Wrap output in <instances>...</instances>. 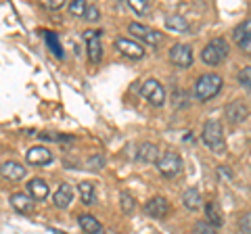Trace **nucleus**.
Listing matches in <instances>:
<instances>
[{
    "label": "nucleus",
    "instance_id": "nucleus-1",
    "mask_svg": "<svg viewBox=\"0 0 251 234\" xmlns=\"http://www.w3.org/2000/svg\"><path fill=\"white\" fill-rule=\"evenodd\" d=\"M201 138L205 142L207 149H211L214 153H224L226 151V142H224V130H222V123L218 119H207L205 126H203L201 132Z\"/></svg>",
    "mask_w": 251,
    "mask_h": 234
},
{
    "label": "nucleus",
    "instance_id": "nucleus-2",
    "mask_svg": "<svg viewBox=\"0 0 251 234\" xmlns=\"http://www.w3.org/2000/svg\"><path fill=\"white\" fill-rule=\"evenodd\" d=\"M222 77L218 73H205L195 82V98L197 100H209L222 90Z\"/></svg>",
    "mask_w": 251,
    "mask_h": 234
},
{
    "label": "nucleus",
    "instance_id": "nucleus-3",
    "mask_svg": "<svg viewBox=\"0 0 251 234\" xmlns=\"http://www.w3.org/2000/svg\"><path fill=\"white\" fill-rule=\"evenodd\" d=\"M226 57H228V42H226L224 38H214V40H209V44H205V48L201 52L203 63L209 65V67L220 65Z\"/></svg>",
    "mask_w": 251,
    "mask_h": 234
},
{
    "label": "nucleus",
    "instance_id": "nucleus-4",
    "mask_svg": "<svg viewBox=\"0 0 251 234\" xmlns=\"http://www.w3.org/2000/svg\"><path fill=\"white\" fill-rule=\"evenodd\" d=\"M157 169H159V174L163 178H176L180 171H182V159H180L178 153H163L159 163H157Z\"/></svg>",
    "mask_w": 251,
    "mask_h": 234
},
{
    "label": "nucleus",
    "instance_id": "nucleus-5",
    "mask_svg": "<svg viewBox=\"0 0 251 234\" xmlns=\"http://www.w3.org/2000/svg\"><path fill=\"white\" fill-rule=\"evenodd\" d=\"M140 92H143V96L151 103L153 107H161L163 103H166V90H163V86L159 84V80H147L143 84V88H140Z\"/></svg>",
    "mask_w": 251,
    "mask_h": 234
},
{
    "label": "nucleus",
    "instance_id": "nucleus-6",
    "mask_svg": "<svg viewBox=\"0 0 251 234\" xmlns=\"http://www.w3.org/2000/svg\"><path fill=\"white\" fill-rule=\"evenodd\" d=\"M128 32L132 36H136L138 40H143L147 44H151V46H157L161 42V34L157 32V29L153 27H149V25H143V23H130L128 25Z\"/></svg>",
    "mask_w": 251,
    "mask_h": 234
},
{
    "label": "nucleus",
    "instance_id": "nucleus-7",
    "mask_svg": "<svg viewBox=\"0 0 251 234\" xmlns=\"http://www.w3.org/2000/svg\"><path fill=\"white\" fill-rule=\"evenodd\" d=\"M170 61L178 67H191L193 65V48L188 44H174L170 48Z\"/></svg>",
    "mask_w": 251,
    "mask_h": 234
},
{
    "label": "nucleus",
    "instance_id": "nucleus-8",
    "mask_svg": "<svg viewBox=\"0 0 251 234\" xmlns=\"http://www.w3.org/2000/svg\"><path fill=\"white\" fill-rule=\"evenodd\" d=\"M115 48L128 59H143L145 57L143 46H140L138 42H134V40H130V38H124V36L115 40Z\"/></svg>",
    "mask_w": 251,
    "mask_h": 234
},
{
    "label": "nucleus",
    "instance_id": "nucleus-9",
    "mask_svg": "<svg viewBox=\"0 0 251 234\" xmlns=\"http://www.w3.org/2000/svg\"><path fill=\"white\" fill-rule=\"evenodd\" d=\"M145 213L155 217V220H163L170 213V203L163 197H153L145 203Z\"/></svg>",
    "mask_w": 251,
    "mask_h": 234
},
{
    "label": "nucleus",
    "instance_id": "nucleus-10",
    "mask_svg": "<svg viewBox=\"0 0 251 234\" xmlns=\"http://www.w3.org/2000/svg\"><path fill=\"white\" fill-rule=\"evenodd\" d=\"M100 32H84V40L88 44V57L92 63H100V59H103V46H100Z\"/></svg>",
    "mask_w": 251,
    "mask_h": 234
},
{
    "label": "nucleus",
    "instance_id": "nucleus-11",
    "mask_svg": "<svg viewBox=\"0 0 251 234\" xmlns=\"http://www.w3.org/2000/svg\"><path fill=\"white\" fill-rule=\"evenodd\" d=\"M25 161L29 165H49L52 161V153L46 146H31L25 153Z\"/></svg>",
    "mask_w": 251,
    "mask_h": 234
},
{
    "label": "nucleus",
    "instance_id": "nucleus-12",
    "mask_svg": "<svg viewBox=\"0 0 251 234\" xmlns=\"http://www.w3.org/2000/svg\"><path fill=\"white\" fill-rule=\"evenodd\" d=\"M247 115H249V109L245 103H241V100H234V103L226 107V117H228V121H232V123L245 121Z\"/></svg>",
    "mask_w": 251,
    "mask_h": 234
},
{
    "label": "nucleus",
    "instance_id": "nucleus-13",
    "mask_svg": "<svg viewBox=\"0 0 251 234\" xmlns=\"http://www.w3.org/2000/svg\"><path fill=\"white\" fill-rule=\"evenodd\" d=\"M25 171L27 169L17 161H4L2 163V176L6 178V180H13V182L23 180V178H25Z\"/></svg>",
    "mask_w": 251,
    "mask_h": 234
},
{
    "label": "nucleus",
    "instance_id": "nucleus-14",
    "mask_svg": "<svg viewBox=\"0 0 251 234\" xmlns=\"http://www.w3.org/2000/svg\"><path fill=\"white\" fill-rule=\"evenodd\" d=\"M72 199H74V188L69 184H61L57 188V192H54V197H52L54 205H57L59 209H67Z\"/></svg>",
    "mask_w": 251,
    "mask_h": 234
},
{
    "label": "nucleus",
    "instance_id": "nucleus-15",
    "mask_svg": "<svg viewBox=\"0 0 251 234\" xmlns=\"http://www.w3.org/2000/svg\"><path fill=\"white\" fill-rule=\"evenodd\" d=\"M27 190L31 194V199H36V201H44L49 197V184H46L42 178H31L27 184Z\"/></svg>",
    "mask_w": 251,
    "mask_h": 234
},
{
    "label": "nucleus",
    "instance_id": "nucleus-16",
    "mask_svg": "<svg viewBox=\"0 0 251 234\" xmlns=\"http://www.w3.org/2000/svg\"><path fill=\"white\" fill-rule=\"evenodd\" d=\"M11 205L17 209L19 213H31V209H34L31 197H27L25 192H15V194H11Z\"/></svg>",
    "mask_w": 251,
    "mask_h": 234
},
{
    "label": "nucleus",
    "instance_id": "nucleus-17",
    "mask_svg": "<svg viewBox=\"0 0 251 234\" xmlns=\"http://www.w3.org/2000/svg\"><path fill=\"white\" fill-rule=\"evenodd\" d=\"M159 149L153 144V142H145L143 146L138 149V161L143 163H159Z\"/></svg>",
    "mask_w": 251,
    "mask_h": 234
},
{
    "label": "nucleus",
    "instance_id": "nucleus-18",
    "mask_svg": "<svg viewBox=\"0 0 251 234\" xmlns=\"http://www.w3.org/2000/svg\"><path fill=\"white\" fill-rule=\"evenodd\" d=\"M182 203L186 209H191V211H197V209H201L203 205V199H201V192L197 188H186L184 194H182Z\"/></svg>",
    "mask_w": 251,
    "mask_h": 234
},
{
    "label": "nucleus",
    "instance_id": "nucleus-19",
    "mask_svg": "<svg viewBox=\"0 0 251 234\" xmlns=\"http://www.w3.org/2000/svg\"><path fill=\"white\" fill-rule=\"evenodd\" d=\"M77 222H80L82 230L86 234H103V226H100V222L97 220V217H92L88 213H82L80 217H77Z\"/></svg>",
    "mask_w": 251,
    "mask_h": 234
},
{
    "label": "nucleus",
    "instance_id": "nucleus-20",
    "mask_svg": "<svg viewBox=\"0 0 251 234\" xmlns=\"http://www.w3.org/2000/svg\"><path fill=\"white\" fill-rule=\"evenodd\" d=\"M232 40L237 44H243V42L251 40V19H245L232 29Z\"/></svg>",
    "mask_w": 251,
    "mask_h": 234
},
{
    "label": "nucleus",
    "instance_id": "nucleus-21",
    "mask_svg": "<svg viewBox=\"0 0 251 234\" xmlns=\"http://www.w3.org/2000/svg\"><path fill=\"white\" fill-rule=\"evenodd\" d=\"M205 217H207V222L214 226V228H218V226H222V211H220V207H218V203L216 201H209L205 203Z\"/></svg>",
    "mask_w": 251,
    "mask_h": 234
},
{
    "label": "nucleus",
    "instance_id": "nucleus-22",
    "mask_svg": "<svg viewBox=\"0 0 251 234\" xmlns=\"http://www.w3.org/2000/svg\"><path fill=\"white\" fill-rule=\"evenodd\" d=\"M77 188H80V197H82L84 205H94V203H97V190H94V184L82 182Z\"/></svg>",
    "mask_w": 251,
    "mask_h": 234
},
{
    "label": "nucleus",
    "instance_id": "nucleus-23",
    "mask_svg": "<svg viewBox=\"0 0 251 234\" xmlns=\"http://www.w3.org/2000/svg\"><path fill=\"white\" fill-rule=\"evenodd\" d=\"M166 27L184 34V32H188V21L184 17H180V15H170V17L166 19Z\"/></svg>",
    "mask_w": 251,
    "mask_h": 234
},
{
    "label": "nucleus",
    "instance_id": "nucleus-24",
    "mask_svg": "<svg viewBox=\"0 0 251 234\" xmlns=\"http://www.w3.org/2000/svg\"><path fill=\"white\" fill-rule=\"evenodd\" d=\"M67 9H69V13H72L74 17L82 19V17H86V9H88V4H86L84 0H72V2H67Z\"/></svg>",
    "mask_w": 251,
    "mask_h": 234
},
{
    "label": "nucleus",
    "instance_id": "nucleus-25",
    "mask_svg": "<svg viewBox=\"0 0 251 234\" xmlns=\"http://www.w3.org/2000/svg\"><path fill=\"white\" fill-rule=\"evenodd\" d=\"M120 203H122V211L124 213H132L136 209V201H134V197L132 194H128V192H122L120 194Z\"/></svg>",
    "mask_w": 251,
    "mask_h": 234
},
{
    "label": "nucleus",
    "instance_id": "nucleus-26",
    "mask_svg": "<svg viewBox=\"0 0 251 234\" xmlns=\"http://www.w3.org/2000/svg\"><path fill=\"white\" fill-rule=\"evenodd\" d=\"M193 234H218V232H216V228L209 222H203L201 220V222H197V224L193 226Z\"/></svg>",
    "mask_w": 251,
    "mask_h": 234
},
{
    "label": "nucleus",
    "instance_id": "nucleus-27",
    "mask_svg": "<svg viewBox=\"0 0 251 234\" xmlns=\"http://www.w3.org/2000/svg\"><path fill=\"white\" fill-rule=\"evenodd\" d=\"M239 84H241V86H245V88L251 92V65L243 67L241 71H239Z\"/></svg>",
    "mask_w": 251,
    "mask_h": 234
},
{
    "label": "nucleus",
    "instance_id": "nucleus-28",
    "mask_svg": "<svg viewBox=\"0 0 251 234\" xmlns=\"http://www.w3.org/2000/svg\"><path fill=\"white\" fill-rule=\"evenodd\" d=\"M128 4H130V9L136 11L138 15H147L149 13V2L147 0H128Z\"/></svg>",
    "mask_w": 251,
    "mask_h": 234
},
{
    "label": "nucleus",
    "instance_id": "nucleus-29",
    "mask_svg": "<svg viewBox=\"0 0 251 234\" xmlns=\"http://www.w3.org/2000/svg\"><path fill=\"white\" fill-rule=\"evenodd\" d=\"M172 100H174V107H178V109H182V107L188 105V96L184 94L182 90H176L174 96H172Z\"/></svg>",
    "mask_w": 251,
    "mask_h": 234
},
{
    "label": "nucleus",
    "instance_id": "nucleus-30",
    "mask_svg": "<svg viewBox=\"0 0 251 234\" xmlns=\"http://www.w3.org/2000/svg\"><path fill=\"white\" fill-rule=\"evenodd\" d=\"M239 226H241V230L245 232V234H251V211H247V213L241 215Z\"/></svg>",
    "mask_w": 251,
    "mask_h": 234
},
{
    "label": "nucleus",
    "instance_id": "nucleus-31",
    "mask_svg": "<svg viewBox=\"0 0 251 234\" xmlns=\"http://www.w3.org/2000/svg\"><path fill=\"white\" fill-rule=\"evenodd\" d=\"M99 17H100V11L97 9V6H94V4H88V9H86V21H99Z\"/></svg>",
    "mask_w": 251,
    "mask_h": 234
},
{
    "label": "nucleus",
    "instance_id": "nucleus-32",
    "mask_svg": "<svg viewBox=\"0 0 251 234\" xmlns=\"http://www.w3.org/2000/svg\"><path fill=\"white\" fill-rule=\"evenodd\" d=\"M42 6L49 11H61L63 6H65V2H63V0H44Z\"/></svg>",
    "mask_w": 251,
    "mask_h": 234
},
{
    "label": "nucleus",
    "instance_id": "nucleus-33",
    "mask_svg": "<svg viewBox=\"0 0 251 234\" xmlns=\"http://www.w3.org/2000/svg\"><path fill=\"white\" fill-rule=\"evenodd\" d=\"M241 46V50H247L249 54H251V40H247V42H243V44H239Z\"/></svg>",
    "mask_w": 251,
    "mask_h": 234
}]
</instances>
